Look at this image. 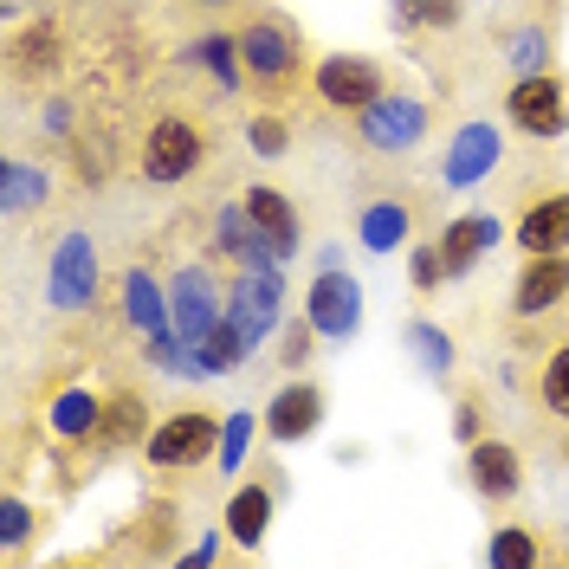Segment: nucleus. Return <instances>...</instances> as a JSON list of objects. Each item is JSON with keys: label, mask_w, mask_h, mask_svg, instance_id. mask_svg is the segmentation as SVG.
<instances>
[{"label": "nucleus", "mask_w": 569, "mask_h": 569, "mask_svg": "<svg viewBox=\"0 0 569 569\" xmlns=\"http://www.w3.org/2000/svg\"><path fill=\"white\" fill-rule=\"evenodd\" d=\"M220 415L208 408H176V415H162V421L149 427V440H142V460L162 466V472H188V466H208L220 453Z\"/></svg>", "instance_id": "nucleus-3"}, {"label": "nucleus", "mask_w": 569, "mask_h": 569, "mask_svg": "<svg viewBox=\"0 0 569 569\" xmlns=\"http://www.w3.org/2000/svg\"><path fill=\"white\" fill-rule=\"evenodd\" d=\"M98 415H104V395H91V389H59L46 401L52 440H59V447H84V453H91V440H98Z\"/></svg>", "instance_id": "nucleus-20"}, {"label": "nucleus", "mask_w": 569, "mask_h": 569, "mask_svg": "<svg viewBox=\"0 0 569 569\" xmlns=\"http://www.w3.org/2000/svg\"><path fill=\"white\" fill-rule=\"evenodd\" d=\"M259 427H266L272 447H298V440H311V433L323 427V389L318 382H305V376H291V382L266 401Z\"/></svg>", "instance_id": "nucleus-12"}, {"label": "nucleus", "mask_w": 569, "mask_h": 569, "mask_svg": "<svg viewBox=\"0 0 569 569\" xmlns=\"http://www.w3.org/2000/svg\"><path fill=\"white\" fill-rule=\"evenodd\" d=\"M563 557H569V543H563Z\"/></svg>", "instance_id": "nucleus-42"}, {"label": "nucleus", "mask_w": 569, "mask_h": 569, "mask_svg": "<svg viewBox=\"0 0 569 569\" xmlns=\"http://www.w3.org/2000/svg\"><path fill=\"white\" fill-rule=\"evenodd\" d=\"M213 156V137L208 123H194L188 110H162L137 142V176L149 188H181L188 176H201Z\"/></svg>", "instance_id": "nucleus-2"}, {"label": "nucleus", "mask_w": 569, "mask_h": 569, "mask_svg": "<svg viewBox=\"0 0 569 569\" xmlns=\"http://www.w3.org/2000/svg\"><path fill=\"white\" fill-rule=\"evenodd\" d=\"M240 59H247V84L259 104H284L305 84V39L284 13H247L240 20Z\"/></svg>", "instance_id": "nucleus-1"}, {"label": "nucleus", "mask_w": 569, "mask_h": 569, "mask_svg": "<svg viewBox=\"0 0 569 569\" xmlns=\"http://www.w3.org/2000/svg\"><path fill=\"white\" fill-rule=\"evenodd\" d=\"M466 0H415V27H433V33H447V27H460Z\"/></svg>", "instance_id": "nucleus-38"}, {"label": "nucleus", "mask_w": 569, "mask_h": 569, "mask_svg": "<svg viewBox=\"0 0 569 569\" xmlns=\"http://www.w3.org/2000/svg\"><path fill=\"white\" fill-rule=\"evenodd\" d=\"M563 305H569V252H531L518 284H511V318L537 323L550 311H563Z\"/></svg>", "instance_id": "nucleus-10"}, {"label": "nucleus", "mask_w": 569, "mask_h": 569, "mask_svg": "<svg viewBox=\"0 0 569 569\" xmlns=\"http://www.w3.org/2000/svg\"><path fill=\"white\" fill-rule=\"evenodd\" d=\"M505 59L518 78H531V71H550L557 59V39H550V20H525V27H511L505 33Z\"/></svg>", "instance_id": "nucleus-27"}, {"label": "nucleus", "mask_w": 569, "mask_h": 569, "mask_svg": "<svg viewBox=\"0 0 569 569\" xmlns=\"http://www.w3.org/2000/svg\"><path fill=\"white\" fill-rule=\"evenodd\" d=\"M240 201H247L252 227H259V240L272 247V259H279V266H284V259H298V247H305V227H298V208H291V194L259 181V188H247Z\"/></svg>", "instance_id": "nucleus-17"}, {"label": "nucleus", "mask_w": 569, "mask_h": 569, "mask_svg": "<svg viewBox=\"0 0 569 569\" xmlns=\"http://www.w3.org/2000/svg\"><path fill=\"white\" fill-rule=\"evenodd\" d=\"M498 162H505V137H498L492 123H460V130H453V142H447L440 176L453 181V188H479Z\"/></svg>", "instance_id": "nucleus-16"}, {"label": "nucleus", "mask_w": 569, "mask_h": 569, "mask_svg": "<svg viewBox=\"0 0 569 569\" xmlns=\"http://www.w3.org/2000/svg\"><path fill=\"white\" fill-rule=\"evenodd\" d=\"M415 220H421V201L415 194H376L369 208L356 213V240L369 252H395V247H408Z\"/></svg>", "instance_id": "nucleus-18"}, {"label": "nucleus", "mask_w": 569, "mask_h": 569, "mask_svg": "<svg viewBox=\"0 0 569 569\" xmlns=\"http://www.w3.org/2000/svg\"><path fill=\"white\" fill-rule=\"evenodd\" d=\"M537 408L550 415V421H569V343L543 356V369H537Z\"/></svg>", "instance_id": "nucleus-29"}, {"label": "nucleus", "mask_w": 569, "mask_h": 569, "mask_svg": "<svg viewBox=\"0 0 569 569\" xmlns=\"http://www.w3.org/2000/svg\"><path fill=\"white\" fill-rule=\"evenodd\" d=\"M149 440V408H142L137 389H117L104 395V415H98V440H91V453L110 460V453H123V447H142Z\"/></svg>", "instance_id": "nucleus-19"}, {"label": "nucleus", "mask_w": 569, "mask_h": 569, "mask_svg": "<svg viewBox=\"0 0 569 569\" xmlns=\"http://www.w3.org/2000/svg\"><path fill=\"white\" fill-rule=\"evenodd\" d=\"M511 240L518 252L531 259V252H569V188H543L531 194L518 220H511Z\"/></svg>", "instance_id": "nucleus-14"}, {"label": "nucleus", "mask_w": 569, "mask_h": 569, "mask_svg": "<svg viewBox=\"0 0 569 569\" xmlns=\"http://www.w3.org/2000/svg\"><path fill=\"white\" fill-rule=\"evenodd\" d=\"M213 550H220V543H213V537H201V550H188L181 563H188V569H201V563H213Z\"/></svg>", "instance_id": "nucleus-39"}, {"label": "nucleus", "mask_w": 569, "mask_h": 569, "mask_svg": "<svg viewBox=\"0 0 569 569\" xmlns=\"http://www.w3.org/2000/svg\"><path fill=\"white\" fill-rule=\"evenodd\" d=\"M401 343H408V356L421 362V376H427V382H447V376H453V362H460V350H453V337H447L440 323H427V318H408V330H401Z\"/></svg>", "instance_id": "nucleus-24"}, {"label": "nucleus", "mask_w": 569, "mask_h": 569, "mask_svg": "<svg viewBox=\"0 0 569 569\" xmlns=\"http://www.w3.org/2000/svg\"><path fill=\"white\" fill-rule=\"evenodd\" d=\"M505 123L531 142L569 137V78L563 71H531L505 91Z\"/></svg>", "instance_id": "nucleus-5"}, {"label": "nucleus", "mask_w": 569, "mask_h": 569, "mask_svg": "<svg viewBox=\"0 0 569 569\" xmlns=\"http://www.w3.org/2000/svg\"><path fill=\"white\" fill-rule=\"evenodd\" d=\"M311 350H318V323H311V318H291V323H284V343H279V362H284V369H305V362H311Z\"/></svg>", "instance_id": "nucleus-34"}, {"label": "nucleus", "mask_w": 569, "mask_h": 569, "mask_svg": "<svg viewBox=\"0 0 569 569\" xmlns=\"http://www.w3.org/2000/svg\"><path fill=\"white\" fill-rule=\"evenodd\" d=\"M563 453H569V440H563Z\"/></svg>", "instance_id": "nucleus-43"}, {"label": "nucleus", "mask_w": 569, "mask_h": 569, "mask_svg": "<svg viewBox=\"0 0 569 569\" xmlns=\"http://www.w3.org/2000/svg\"><path fill=\"white\" fill-rule=\"evenodd\" d=\"M498 247V220L492 213H460L440 227V259H447V279H466L486 252Z\"/></svg>", "instance_id": "nucleus-21"}, {"label": "nucleus", "mask_w": 569, "mask_h": 569, "mask_svg": "<svg viewBox=\"0 0 569 569\" xmlns=\"http://www.w3.org/2000/svg\"><path fill=\"white\" fill-rule=\"evenodd\" d=\"M350 123H356V142H362V149H376V156H408V149L433 130V104L389 84L369 110H356Z\"/></svg>", "instance_id": "nucleus-4"}, {"label": "nucleus", "mask_w": 569, "mask_h": 569, "mask_svg": "<svg viewBox=\"0 0 569 569\" xmlns=\"http://www.w3.org/2000/svg\"><path fill=\"white\" fill-rule=\"evenodd\" d=\"M33 505H27V498L20 492H7L0 498V543H7V550H20V543H27V537H33Z\"/></svg>", "instance_id": "nucleus-31"}, {"label": "nucleus", "mask_w": 569, "mask_h": 569, "mask_svg": "<svg viewBox=\"0 0 569 569\" xmlns=\"http://www.w3.org/2000/svg\"><path fill=\"white\" fill-rule=\"evenodd\" d=\"M252 149H259V156H272V162H279L284 149H291V123H284L279 117V104H266V110H252Z\"/></svg>", "instance_id": "nucleus-30"}, {"label": "nucleus", "mask_w": 569, "mask_h": 569, "mask_svg": "<svg viewBox=\"0 0 569 569\" xmlns=\"http://www.w3.org/2000/svg\"><path fill=\"white\" fill-rule=\"evenodd\" d=\"M279 305H284L279 266H240V272H233V284H227V318L247 330L252 350L279 330Z\"/></svg>", "instance_id": "nucleus-7"}, {"label": "nucleus", "mask_w": 569, "mask_h": 569, "mask_svg": "<svg viewBox=\"0 0 569 569\" xmlns=\"http://www.w3.org/2000/svg\"><path fill=\"white\" fill-rule=\"evenodd\" d=\"M66 66V39L52 20H33V27H20L13 39V78H52V71Z\"/></svg>", "instance_id": "nucleus-23"}, {"label": "nucleus", "mask_w": 569, "mask_h": 569, "mask_svg": "<svg viewBox=\"0 0 569 569\" xmlns=\"http://www.w3.org/2000/svg\"><path fill=\"white\" fill-rule=\"evenodd\" d=\"M531 7H543V13H557V7H563V0H531Z\"/></svg>", "instance_id": "nucleus-40"}, {"label": "nucleus", "mask_w": 569, "mask_h": 569, "mask_svg": "<svg viewBox=\"0 0 569 569\" xmlns=\"http://www.w3.org/2000/svg\"><path fill=\"white\" fill-rule=\"evenodd\" d=\"M52 201V176L46 169H33V162H0V208L13 213H33V208H46Z\"/></svg>", "instance_id": "nucleus-25"}, {"label": "nucleus", "mask_w": 569, "mask_h": 569, "mask_svg": "<svg viewBox=\"0 0 569 569\" xmlns=\"http://www.w3.org/2000/svg\"><path fill=\"white\" fill-rule=\"evenodd\" d=\"M247 440H252V415H227V427H220V466H227V472H240Z\"/></svg>", "instance_id": "nucleus-37"}, {"label": "nucleus", "mask_w": 569, "mask_h": 569, "mask_svg": "<svg viewBox=\"0 0 569 569\" xmlns=\"http://www.w3.org/2000/svg\"><path fill=\"white\" fill-rule=\"evenodd\" d=\"M305 318L318 323V337H330V343L356 337V323H362V284H356V272L323 266L311 279V291H305Z\"/></svg>", "instance_id": "nucleus-8"}, {"label": "nucleus", "mask_w": 569, "mask_h": 569, "mask_svg": "<svg viewBox=\"0 0 569 569\" xmlns=\"http://www.w3.org/2000/svg\"><path fill=\"white\" fill-rule=\"evenodd\" d=\"M194 59L213 71V84L220 91H240L247 84V59H240V33H208L201 46H194Z\"/></svg>", "instance_id": "nucleus-28"}, {"label": "nucleus", "mask_w": 569, "mask_h": 569, "mask_svg": "<svg viewBox=\"0 0 569 569\" xmlns=\"http://www.w3.org/2000/svg\"><path fill=\"white\" fill-rule=\"evenodd\" d=\"M46 298H52V311H91L98 305V247L84 233L59 240L52 272H46Z\"/></svg>", "instance_id": "nucleus-9"}, {"label": "nucleus", "mask_w": 569, "mask_h": 569, "mask_svg": "<svg viewBox=\"0 0 569 569\" xmlns=\"http://www.w3.org/2000/svg\"><path fill=\"white\" fill-rule=\"evenodd\" d=\"M123 318H130V330H142V337L176 330V318H169V291L149 279V266H130V272H123Z\"/></svg>", "instance_id": "nucleus-22"}, {"label": "nucleus", "mask_w": 569, "mask_h": 569, "mask_svg": "<svg viewBox=\"0 0 569 569\" xmlns=\"http://www.w3.org/2000/svg\"><path fill=\"white\" fill-rule=\"evenodd\" d=\"M382 91H389V71H382V59H369V52H323L318 66H311V98L330 110H343V117L369 110Z\"/></svg>", "instance_id": "nucleus-6"}, {"label": "nucleus", "mask_w": 569, "mask_h": 569, "mask_svg": "<svg viewBox=\"0 0 569 569\" xmlns=\"http://www.w3.org/2000/svg\"><path fill=\"white\" fill-rule=\"evenodd\" d=\"M408 279H415V291H421V298L447 284V259H440V240H427V247L408 252Z\"/></svg>", "instance_id": "nucleus-32"}, {"label": "nucleus", "mask_w": 569, "mask_h": 569, "mask_svg": "<svg viewBox=\"0 0 569 569\" xmlns=\"http://www.w3.org/2000/svg\"><path fill=\"white\" fill-rule=\"evenodd\" d=\"M137 525H142V550H149V557H169V550H176V511H169V505L142 511Z\"/></svg>", "instance_id": "nucleus-35"}, {"label": "nucleus", "mask_w": 569, "mask_h": 569, "mask_svg": "<svg viewBox=\"0 0 569 569\" xmlns=\"http://www.w3.org/2000/svg\"><path fill=\"white\" fill-rule=\"evenodd\" d=\"M466 486L486 498V505H505V498L525 492V453L511 447V440H472L466 447Z\"/></svg>", "instance_id": "nucleus-13"}, {"label": "nucleus", "mask_w": 569, "mask_h": 569, "mask_svg": "<svg viewBox=\"0 0 569 569\" xmlns=\"http://www.w3.org/2000/svg\"><path fill=\"white\" fill-rule=\"evenodd\" d=\"M201 7H227V0H201Z\"/></svg>", "instance_id": "nucleus-41"}, {"label": "nucleus", "mask_w": 569, "mask_h": 569, "mask_svg": "<svg viewBox=\"0 0 569 569\" xmlns=\"http://www.w3.org/2000/svg\"><path fill=\"white\" fill-rule=\"evenodd\" d=\"M169 318H176L181 343H201L213 323L227 318V291L208 279V266H181L176 284H169Z\"/></svg>", "instance_id": "nucleus-11"}, {"label": "nucleus", "mask_w": 569, "mask_h": 569, "mask_svg": "<svg viewBox=\"0 0 569 569\" xmlns=\"http://www.w3.org/2000/svg\"><path fill=\"white\" fill-rule=\"evenodd\" d=\"M543 557L550 550H543V537L531 525H492V537H486V563L498 569H537Z\"/></svg>", "instance_id": "nucleus-26"}, {"label": "nucleus", "mask_w": 569, "mask_h": 569, "mask_svg": "<svg viewBox=\"0 0 569 569\" xmlns=\"http://www.w3.org/2000/svg\"><path fill=\"white\" fill-rule=\"evenodd\" d=\"M453 440H460V447L486 440V401H479L472 389H466L460 401H453Z\"/></svg>", "instance_id": "nucleus-36"}, {"label": "nucleus", "mask_w": 569, "mask_h": 569, "mask_svg": "<svg viewBox=\"0 0 569 569\" xmlns=\"http://www.w3.org/2000/svg\"><path fill=\"white\" fill-rule=\"evenodd\" d=\"M104 156H110V149H104V142H91V137L71 142V162H78L71 176H78V188H104V181H110V162H104Z\"/></svg>", "instance_id": "nucleus-33"}, {"label": "nucleus", "mask_w": 569, "mask_h": 569, "mask_svg": "<svg viewBox=\"0 0 569 569\" xmlns=\"http://www.w3.org/2000/svg\"><path fill=\"white\" fill-rule=\"evenodd\" d=\"M279 492L284 479H272V466H266V479H247V486H233V498H227V537L240 543V550H259L266 543V531H272V511H279Z\"/></svg>", "instance_id": "nucleus-15"}]
</instances>
